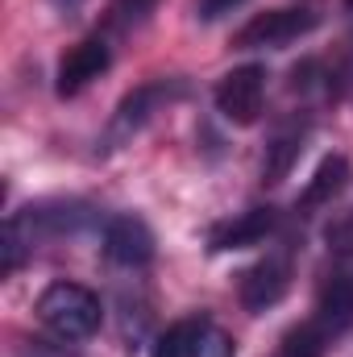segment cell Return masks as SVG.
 Wrapping results in <instances>:
<instances>
[{
    "mask_svg": "<svg viewBox=\"0 0 353 357\" xmlns=\"http://www.w3.org/2000/svg\"><path fill=\"white\" fill-rule=\"evenodd\" d=\"M108 63H112V54H108V42L104 38H84V42H75L67 54H63V63H59V96H80V91L88 88L91 79H100L104 71H108Z\"/></svg>",
    "mask_w": 353,
    "mask_h": 357,
    "instance_id": "52a82bcc",
    "label": "cell"
},
{
    "mask_svg": "<svg viewBox=\"0 0 353 357\" xmlns=\"http://www.w3.org/2000/svg\"><path fill=\"white\" fill-rule=\"evenodd\" d=\"M29 250H33V241L25 237V229L17 225V216H8V220H4V237H0V274H4V278L17 274L21 262L29 258Z\"/></svg>",
    "mask_w": 353,
    "mask_h": 357,
    "instance_id": "5bb4252c",
    "label": "cell"
},
{
    "mask_svg": "<svg viewBox=\"0 0 353 357\" xmlns=\"http://www.w3.org/2000/svg\"><path fill=\"white\" fill-rule=\"evenodd\" d=\"M204 341H208V320H175L154 341L150 357H204Z\"/></svg>",
    "mask_w": 353,
    "mask_h": 357,
    "instance_id": "7c38bea8",
    "label": "cell"
},
{
    "mask_svg": "<svg viewBox=\"0 0 353 357\" xmlns=\"http://www.w3.org/2000/svg\"><path fill=\"white\" fill-rule=\"evenodd\" d=\"M237 4H246V0H195V17H200V21H220V17L233 13Z\"/></svg>",
    "mask_w": 353,
    "mask_h": 357,
    "instance_id": "e0dca14e",
    "label": "cell"
},
{
    "mask_svg": "<svg viewBox=\"0 0 353 357\" xmlns=\"http://www.w3.org/2000/svg\"><path fill=\"white\" fill-rule=\"evenodd\" d=\"M104 254L117 266H129V270L146 266L154 258V233H150V225L142 216H112L108 229H104Z\"/></svg>",
    "mask_w": 353,
    "mask_h": 357,
    "instance_id": "8992f818",
    "label": "cell"
},
{
    "mask_svg": "<svg viewBox=\"0 0 353 357\" xmlns=\"http://www.w3.org/2000/svg\"><path fill=\"white\" fill-rule=\"evenodd\" d=\"M287 291H291V258L287 254H266L262 262H254L241 274V282H237L241 307L254 312V316H262L266 307H274Z\"/></svg>",
    "mask_w": 353,
    "mask_h": 357,
    "instance_id": "5b68a950",
    "label": "cell"
},
{
    "mask_svg": "<svg viewBox=\"0 0 353 357\" xmlns=\"http://www.w3.org/2000/svg\"><path fill=\"white\" fill-rule=\"evenodd\" d=\"M38 320L63 341H88L104 324V307L84 282H50L38 295Z\"/></svg>",
    "mask_w": 353,
    "mask_h": 357,
    "instance_id": "6da1fadb",
    "label": "cell"
},
{
    "mask_svg": "<svg viewBox=\"0 0 353 357\" xmlns=\"http://www.w3.org/2000/svg\"><path fill=\"white\" fill-rule=\"evenodd\" d=\"M333 341L345 337L353 328V270H337L324 287H320V299H316V316H312Z\"/></svg>",
    "mask_w": 353,
    "mask_h": 357,
    "instance_id": "9c48e42d",
    "label": "cell"
},
{
    "mask_svg": "<svg viewBox=\"0 0 353 357\" xmlns=\"http://www.w3.org/2000/svg\"><path fill=\"white\" fill-rule=\"evenodd\" d=\"M303 133H308L303 125H287L283 133L270 137L266 158H262V183H283V178L291 175V167H295V158L303 150Z\"/></svg>",
    "mask_w": 353,
    "mask_h": 357,
    "instance_id": "8fae6325",
    "label": "cell"
},
{
    "mask_svg": "<svg viewBox=\"0 0 353 357\" xmlns=\"http://www.w3.org/2000/svg\"><path fill=\"white\" fill-rule=\"evenodd\" d=\"M216 112L229 125H254L262 116V100H266V71L258 63L250 67H233L229 75H220V84L212 91Z\"/></svg>",
    "mask_w": 353,
    "mask_h": 357,
    "instance_id": "3957f363",
    "label": "cell"
},
{
    "mask_svg": "<svg viewBox=\"0 0 353 357\" xmlns=\"http://www.w3.org/2000/svg\"><path fill=\"white\" fill-rule=\"evenodd\" d=\"M274 225H278L274 208L237 212L233 220H220V225L208 233V250H212V254H225V250H254V245H262L266 237L274 233Z\"/></svg>",
    "mask_w": 353,
    "mask_h": 357,
    "instance_id": "ba28073f",
    "label": "cell"
},
{
    "mask_svg": "<svg viewBox=\"0 0 353 357\" xmlns=\"http://www.w3.org/2000/svg\"><path fill=\"white\" fill-rule=\"evenodd\" d=\"M154 8H158V0H112V25H117V29H133V25H142Z\"/></svg>",
    "mask_w": 353,
    "mask_h": 357,
    "instance_id": "9a60e30c",
    "label": "cell"
},
{
    "mask_svg": "<svg viewBox=\"0 0 353 357\" xmlns=\"http://www.w3.org/2000/svg\"><path fill=\"white\" fill-rule=\"evenodd\" d=\"M175 96H183V84H146V88L129 91L121 104H117V112H112V121H108V133H104V146L108 150H117L121 142H129L163 104H171Z\"/></svg>",
    "mask_w": 353,
    "mask_h": 357,
    "instance_id": "277c9868",
    "label": "cell"
},
{
    "mask_svg": "<svg viewBox=\"0 0 353 357\" xmlns=\"http://www.w3.org/2000/svg\"><path fill=\"white\" fill-rule=\"evenodd\" d=\"M312 29H316V13L308 8H266L233 33V46L237 50H278Z\"/></svg>",
    "mask_w": 353,
    "mask_h": 357,
    "instance_id": "7a4b0ae2",
    "label": "cell"
},
{
    "mask_svg": "<svg viewBox=\"0 0 353 357\" xmlns=\"http://www.w3.org/2000/svg\"><path fill=\"white\" fill-rule=\"evenodd\" d=\"M324 245H329L333 254H341V258H353V208L341 212V216L324 229Z\"/></svg>",
    "mask_w": 353,
    "mask_h": 357,
    "instance_id": "2e32d148",
    "label": "cell"
},
{
    "mask_svg": "<svg viewBox=\"0 0 353 357\" xmlns=\"http://www.w3.org/2000/svg\"><path fill=\"white\" fill-rule=\"evenodd\" d=\"M329 345H333V337H329L316 320H303V324H295V328L283 337L278 357H324Z\"/></svg>",
    "mask_w": 353,
    "mask_h": 357,
    "instance_id": "4fadbf2b",
    "label": "cell"
},
{
    "mask_svg": "<svg viewBox=\"0 0 353 357\" xmlns=\"http://www.w3.org/2000/svg\"><path fill=\"white\" fill-rule=\"evenodd\" d=\"M350 187V162L341 158V154H329L320 167H316V175L308 178V187H303V195H299V212L303 216H312L316 208H329L341 191Z\"/></svg>",
    "mask_w": 353,
    "mask_h": 357,
    "instance_id": "30bf717a",
    "label": "cell"
},
{
    "mask_svg": "<svg viewBox=\"0 0 353 357\" xmlns=\"http://www.w3.org/2000/svg\"><path fill=\"white\" fill-rule=\"evenodd\" d=\"M345 8H353V0H345Z\"/></svg>",
    "mask_w": 353,
    "mask_h": 357,
    "instance_id": "ac0fdd59",
    "label": "cell"
}]
</instances>
